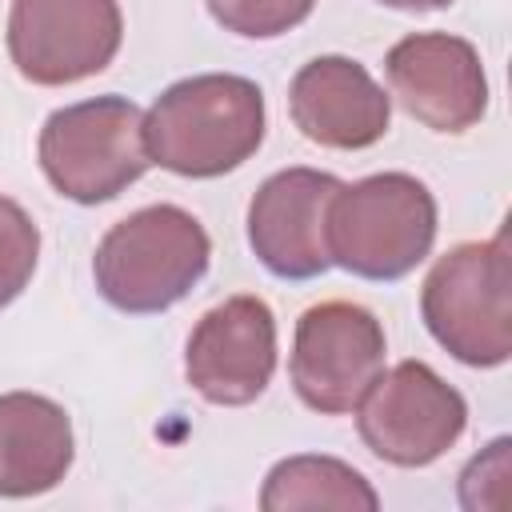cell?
Masks as SVG:
<instances>
[{
    "label": "cell",
    "mask_w": 512,
    "mask_h": 512,
    "mask_svg": "<svg viewBox=\"0 0 512 512\" xmlns=\"http://www.w3.org/2000/svg\"><path fill=\"white\" fill-rule=\"evenodd\" d=\"M264 140V92L232 72L176 80L144 116L148 160L192 180L240 168Z\"/></svg>",
    "instance_id": "obj_1"
},
{
    "label": "cell",
    "mask_w": 512,
    "mask_h": 512,
    "mask_svg": "<svg viewBox=\"0 0 512 512\" xmlns=\"http://www.w3.org/2000/svg\"><path fill=\"white\" fill-rule=\"evenodd\" d=\"M208 256L212 240L192 212L152 204L104 232L92 256V276L112 308L148 316L184 300L208 272Z\"/></svg>",
    "instance_id": "obj_2"
},
{
    "label": "cell",
    "mask_w": 512,
    "mask_h": 512,
    "mask_svg": "<svg viewBox=\"0 0 512 512\" xmlns=\"http://www.w3.org/2000/svg\"><path fill=\"white\" fill-rule=\"evenodd\" d=\"M328 260L364 280L408 276L436 240V200L408 172L340 184L324 216Z\"/></svg>",
    "instance_id": "obj_3"
},
{
    "label": "cell",
    "mask_w": 512,
    "mask_h": 512,
    "mask_svg": "<svg viewBox=\"0 0 512 512\" xmlns=\"http://www.w3.org/2000/svg\"><path fill=\"white\" fill-rule=\"evenodd\" d=\"M512 260L508 232L456 244L444 252L420 292V312L432 340L460 364L496 368L512 356Z\"/></svg>",
    "instance_id": "obj_4"
},
{
    "label": "cell",
    "mask_w": 512,
    "mask_h": 512,
    "mask_svg": "<svg viewBox=\"0 0 512 512\" xmlns=\"http://www.w3.org/2000/svg\"><path fill=\"white\" fill-rule=\"evenodd\" d=\"M144 112L124 96H96L56 108L40 128V168L76 204H104L148 168Z\"/></svg>",
    "instance_id": "obj_5"
},
{
    "label": "cell",
    "mask_w": 512,
    "mask_h": 512,
    "mask_svg": "<svg viewBox=\"0 0 512 512\" xmlns=\"http://www.w3.org/2000/svg\"><path fill=\"white\" fill-rule=\"evenodd\" d=\"M356 412V428L368 452L396 468H424L440 460L468 424L464 396L420 360H404L392 372H380Z\"/></svg>",
    "instance_id": "obj_6"
},
{
    "label": "cell",
    "mask_w": 512,
    "mask_h": 512,
    "mask_svg": "<svg viewBox=\"0 0 512 512\" xmlns=\"http://www.w3.org/2000/svg\"><path fill=\"white\" fill-rule=\"evenodd\" d=\"M384 372V328L380 320L348 300L312 304L296 320L292 340V384L296 396L324 416L356 412L364 392Z\"/></svg>",
    "instance_id": "obj_7"
},
{
    "label": "cell",
    "mask_w": 512,
    "mask_h": 512,
    "mask_svg": "<svg viewBox=\"0 0 512 512\" xmlns=\"http://www.w3.org/2000/svg\"><path fill=\"white\" fill-rule=\"evenodd\" d=\"M116 0H12L8 56L32 84L60 88L96 76L120 52Z\"/></svg>",
    "instance_id": "obj_8"
},
{
    "label": "cell",
    "mask_w": 512,
    "mask_h": 512,
    "mask_svg": "<svg viewBox=\"0 0 512 512\" xmlns=\"http://www.w3.org/2000/svg\"><path fill=\"white\" fill-rule=\"evenodd\" d=\"M384 76L400 108L432 132H464L488 108L480 52L448 32H416L392 44Z\"/></svg>",
    "instance_id": "obj_9"
},
{
    "label": "cell",
    "mask_w": 512,
    "mask_h": 512,
    "mask_svg": "<svg viewBox=\"0 0 512 512\" xmlns=\"http://www.w3.org/2000/svg\"><path fill=\"white\" fill-rule=\"evenodd\" d=\"M276 368V320L260 296H232L200 316L184 372L208 404H252Z\"/></svg>",
    "instance_id": "obj_10"
},
{
    "label": "cell",
    "mask_w": 512,
    "mask_h": 512,
    "mask_svg": "<svg viewBox=\"0 0 512 512\" xmlns=\"http://www.w3.org/2000/svg\"><path fill=\"white\" fill-rule=\"evenodd\" d=\"M340 180L316 168H284L268 176L248 204V244L280 280H312L328 260L324 216Z\"/></svg>",
    "instance_id": "obj_11"
},
{
    "label": "cell",
    "mask_w": 512,
    "mask_h": 512,
    "mask_svg": "<svg viewBox=\"0 0 512 512\" xmlns=\"http://www.w3.org/2000/svg\"><path fill=\"white\" fill-rule=\"evenodd\" d=\"M288 108L296 128L312 144L340 148V152L376 144L388 132V116H392L384 88L364 72V64L348 56L308 60L292 76Z\"/></svg>",
    "instance_id": "obj_12"
},
{
    "label": "cell",
    "mask_w": 512,
    "mask_h": 512,
    "mask_svg": "<svg viewBox=\"0 0 512 512\" xmlns=\"http://www.w3.org/2000/svg\"><path fill=\"white\" fill-rule=\"evenodd\" d=\"M72 468L68 412L36 392L0 396V496H40Z\"/></svg>",
    "instance_id": "obj_13"
},
{
    "label": "cell",
    "mask_w": 512,
    "mask_h": 512,
    "mask_svg": "<svg viewBox=\"0 0 512 512\" xmlns=\"http://www.w3.org/2000/svg\"><path fill=\"white\" fill-rule=\"evenodd\" d=\"M380 496L372 484L344 460L332 456H288L280 460L260 492L264 512H300V508H340V512H372Z\"/></svg>",
    "instance_id": "obj_14"
},
{
    "label": "cell",
    "mask_w": 512,
    "mask_h": 512,
    "mask_svg": "<svg viewBox=\"0 0 512 512\" xmlns=\"http://www.w3.org/2000/svg\"><path fill=\"white\" fill-rule=\"evenodd\" d=\"M36 256H40V232L32 216L16 200L0 196V312L28 288L36 272Z\"/></svg>",
    "instance_id": "obj_15"
},
{
    "label": "cell",
    "mask_w": 512,
    "mask_h": 512,
    "mask_svg": "<svg viewBox=\"0 0 512 512\" xmlns=\"http://www.w3.org/2000/svg\"><path fill=\"white\" fill-rule=\"evenodd\" d=\"M316 0H208L212 20L224 32L248 40H272L312 16Z\"/></svg>",
    "instance_id": "obj_16"
},
{
    "label": "cell",
    "mask_w": 512,
    "mask_h": 512,
    "mask_svg": "<svg viewBox=\"0 0 512 512\" xmlns=\"http://www.w3.org/2000/svg\"><path fill=\"white\" fill-rule=\"evenodd\" d=\"M508 440H492L480 456H472V464L460 476V504L464 508H508L512 504V464H508Z\"/></svg>",
    "instance_id": "obj_17"
},
{
    "label": "cell",
    "mask_w": 512,
    "mask_h": 512,
    "mask_svg": "<svg viewBox=\"0 0 512 512\" xmlns=\"http://www.w3.org/2000/svg\"><path fill=\"white\" fill-rule=\"evenodd\" d=\"M376 4H388L400 12H432V8H448L452 0H376Z\"/></svg>",
    "instance_id": "obj_18"
}]
</instances>
